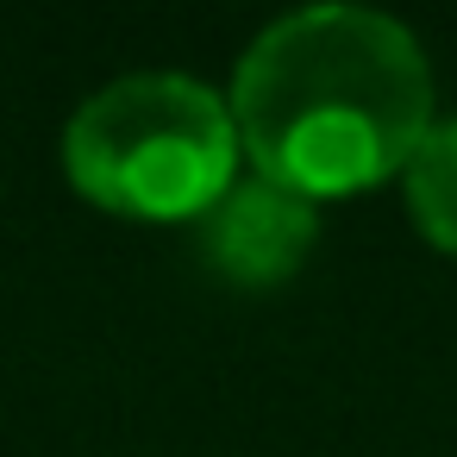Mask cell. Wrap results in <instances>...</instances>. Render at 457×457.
Instances as JSON below:
<instances>
[{
    "label": "cell",
    "mask_w": 457,
    "mask_h": 457,
    "mask_svg": "<svg viewBox=\"0 0 457 457\" xmlns=\"http://www.w3.org/2000/svg\"><path fill=\"white\" fill-rule=\"evenodd\" d=\"M226 101L251 170L326 201L407 170L432 126V63L395 13L307 0L245 45Z\"/></svg>",
    "instance_id": "cell-1"
},
{
    "label": "cell",
    "mask_w": 457,
    "mask_h": 457,
    "mask_svg": "<svg viewBox=\"0 0 457 457\" xmlns=\"http://www.w3.org/2000/svg\"><path fill=\"white\" fill-rule=\"evenodd\" d=\"M232 101L182 70H132L95 88L63 126L70 182L132 220H201L238 176Z\"/></svg>",
    "instance_id": "cell-2"
},
{
    "label": "cell",
    "mask_w": 457,
    "mask_h": 457,
    "mask_svg": "<svg viewBox=\"0 0 457 457\" xmlns=\"http://www.w3.org/2000/svg\"><path fill=\"white\" fill-rule=\"evenodd\" d=\"M320 238V207L270 176H232L226 195L195 220V245L201 257L245 288H270L282 276L301 270V257Z\"/></svg>",
    "instance_id": "cell-3"
},
{
    "label": "cell",
    "mask_w": 457,
    "mask_h": 457,
    "mask_svg": "<svg viewBox=\"0 0 457 457\" xmlns=\"http://www.w3.org/2000/svg\"><path fill=\"white\" fill-rule=\"evenodd\" d=\"M401 182H407V207H413L420 232L438 251L457 257V113L451 120L432 113V126L420 132V145L401 170Z\"/></svg>",
    "instance_id": "cell-4"
}]
</instances>
